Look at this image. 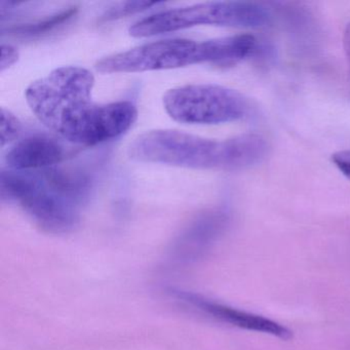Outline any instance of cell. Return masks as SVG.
Here are the masks:
<instances>
[{"label":"cell","mask_w":350,"mask_h":350,"mask_svg":"<svg viewBox=\"0 0 350 350\" xmlns=\"http://www.w3.org/2000/svg\"><path fill=\"white\" fill-rule=\"evenodd\" d=\"M95 77L88 69L63 66L32 83L26 100L36 118L61 138L79 145L100 144L128 132L138 118L130 101H94Z\"/></svg>","instance_id":"cell-1"},{"label":"cell","mask_w":350,"mask_h":350,"mask_svg":"<svg viewBox=\"0 0 350 350\" xmlns=\"http://www.w3.org/2000/svg\"><path fill=\"white\" fill-rule=\"evenodd\" d=\"M267 143L259 135L212 140L175 130H155L139 135L128 148L134 161L200 170L245 169L265 157Z\"/></svg>","instance_id":"cell-2"},{"label":"cell","mask_w":350,"mask_h":350,"mask_svg":"<svg viewBox=\"0 0 350 350\" xmlns=\"http://www.w3.org/2000/svg\"><path fill=\"white\" fill-rule=\"evenodd\" d=\"M0 198L19 204L44 230L64 233L72 230L81 219V204L61 191L44 171L3 170Z\"/></svg>","instance_id":"cell-3"},{"label":"cell","mask_w":350,"mask_h":350,"mask_svg":"<svg viewBox=\"0 0 350 350\" xmlns=\"http://www.w3.org/2000/svg\"><path fill=\"white\" fill-rule=\"evenodd\" d=\"M228 54V46L223 38L202 42L189 40H159L105 57L96 63V69L111 75L167 70L202 63L223 66Z\"/></svg>","instance_id":"cell-4"},{"label":"cell","mask_w":350,"mask_h":350,"mask_svg":"<svg viewBox=\"0 0 350 350\" xmlns=\"http://www.w3.org/2000/svg\"><path fill=\"white\" fill-rule=\"evenodd\" d=\"M269 21V12L258 3L216 1L154 14L136 22L129 32L134 38H150L194 26L258 28Z\"/></svg>","instance_id":"cell-5"},{"label":"cell","mask_w":350,"mask_h":350,"mask_svg":"<svg viewBox=\"0 0 350 350\" xmlns=\"http://www.w3.org/2000/svg\"><path fill=\"white\" fill-rule=\"evenodd\" d=\"M167 113L188 124H219L247 116L249 101L234 90L216 85H188L169 90L163 96Z\"/></svg>","instance_id":"cell-6"},{"label":"cell","mask_w":350,"mask_h":350,"mask_svg":"<svg viewBox=\"0 0 350 350\" xmlns=\"http://www.w3.org/2000/svg\"><path fill=\"white\" fill-rule=\"evenodd\" d=\"M170 294L180 302L193 307L202 314L208 315L220 323L250 332L265 334L282 340H288L292 337V332L286 325L268 317L228 306L187 291L171 288Z\"/></svg>","instance_id":"cell-7"},{"label":"cell","mask_w":350,"mask_h":350,"mask_svg":"<svg viewBox=\"0 0 350 350\" xmlns=\"http://www.w3.org/2000/svg\"><path fill=\"white\" fill-rule=\"evenodd\" d=\"M64 145L48 135H33L18 142L7 154L10 170L36 172L57 167L64 161Z\"/></svg>","instance_id":"cell-8"},{"label":"cell","mask_w":350,"mask_h":350,"mask_svg":"<svg viewBox=\"0 0 350 350\" xmlns=\"http://www.w3.org/2000/svg\"><path fill=\"white\" fill-rule=\"evenodd\" d=\"M226 219L221 213H210L196 219L176 241L172 250L174 261H196L222 232Z\"/></svg>","instance_id":"cell-9"},{"label":"cell","mask_w":350,"mask_h":350,"mask_svg":"<svg viewBox=\"0 0 350 350\" xmlns=\"http://www.w3.org/2000/svg\"><path fill=\"white\" fill-rule=\"evenodd\" d=\"M77 10L75 8L61 12L56 15L51 16L40 21L33 22V23L24 24V25L15 26V27L8 29V33L10 36H16V38H33V36H40L46 33L51 30L56 28L57 26L62 25L65 22L75 17Z\"/></svg>","instance_id":"cell-10"},{"label":"cell","mask_w":350,"mask_h":350,"mask_svg":"<svg viewBox=\"0 0 350 350\" xmlns=\"http://www.w3.org/2000/svg\"><path fill=\"white\" fill-rule=\"evenodd\" d=\"M159 5V3H151V1H126V3H116L113 7L110 8L108 11L102 15L101 22L114 21L126 16L134 15L146 11L154 5Z\"/></svg>","instance_id":"cell-11"},{"label":"cell","mask_w":350,"mask_h":350,"mask_svg":"<svg viewBox=\"0 0 350 350\" xmlns=\"http://www.w3.org/2000/svg\"><path fill=\"white\" fill-rule=\"evenodd\" d=\"M0 118H1L0 142H1V146L3 147L13 142L19 136L21 124L15 114L3 107L0 110Z\"/></svg>","instance_id":"cell-12"},{"label":"cell","mask_w":350,"mask_h":350,"mask_svg":"<svg viewBox=\"0 0 350 350\" xmlns=\"http://www.w3.org/2000/svg\"><path fill=\"white\" fill-rule=\"evenodd\" d=\"M19 52L15 46L11 44H1V62H0L1 72L13 66L19 60Z\"/></svg>","instance_id":"cell-13"},{"label":"cell","mask_w":350,"mask_h":350,"mask_svg":"<svg viewBox=\"0 0 350 350\" xmlns=\"http://www.w3.org/2000/svg\"><path fill=\"white\" fill-rule=\"evenodd\" d=\"M332 161L350 181V150L339 151L332 155Z\"/></svg>","instance_id":"cell-14"},{"label":"cell","mask_w":350,"mask_h":350,"mask_svg":"<svg viewBox=\"0 0 350 350\" xmlns=\"http://www.w3.org/2000/svg\"><path fill=\"white\" fill-rule=\"evenodd\" d=\"M343 44L346 58H347L348 65H349L350 68V23L346 26L345 31H344Z\"/></svg>","instance_id":"cell-15"}]
</instances>
